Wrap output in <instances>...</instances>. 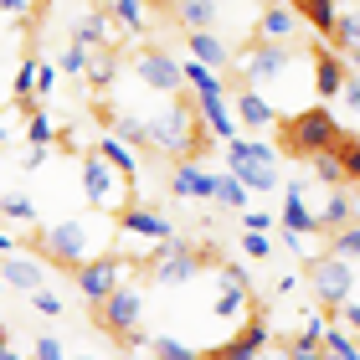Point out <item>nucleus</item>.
<instances>
[{"instance_id": "obj_38", "label": "nucleus", "mask_w": 360, "mask_h": 360, "mask_svg": "<svg viewBox=\"0 0 360 360\" xmlns=\"http://www.w3.org/2000/svg\"><path fill=\"white\" fill-rule=\"evenodd\" d=\"M330 252H335V257H360V221L340 226V232H335V242H330Z\"/></svg>"}, {"instance_id": "obj_33", "label": "nucleus", "mask_w": 360, "mask_h": 360, "mask_svg": "<svg viewBox=\"0 0 360 360\" xmlns=\"http://www.w3.org/2000/svg\"><path fill=\"white\" fill-rule=\"evenodd\" d=\"M26 139H31V144H41V150H52V144H57V124L46 119V113L31 108V113H26Z\"/></svg>"}, {"instance_id": "obj_37", "label": "nucleus", "mask_w": 360, "mask_h": 360, "mask_svg": "<svg viewBox=\"0 0 360 360\" xmlns=\"http://www.w3.org/2000/svg\"><path fill=\"white\" fill-rule=\"evenodd\" d=\"M314 175H319V180H324L330 191H340V186H345V170H340V155H335V150L314 155Z\"/></svg>"}, {"instance_id": "obj_52", "label": "nucleus", "mask_w": 360, "mask_h": 360, "mask_svg": "<svg viewBox=\"0 0 360 360\" xmlns=\"http://www.w3.org/2000/svg\"><path fill=\"white\" fill-rule=\"evenodd\" d=\"M252 360H288V355H273V350H268V345H263V350H257V355H252Z\"/></svg>"}, {"instance_id": "obj_40", "label": "nucleus", "mask_w": 360, "mask_h": 360, "mask_svg": "<svg viewBox=\"0 0 360 360\" xmlns=\"http://www.w3.org/2000/svg\"><path fill=\"white\" fill-rule=\"evenodd\" d=\"M242 257H252V263H268V257H273L268 232H242Z\"/></svg>"}, {"instance_id": "obj_56", "label": "nucleus", "mask_w": 360, "mask_h": 360, "mask_svg": "<svg viewBox=\"0 0 360 360\" xmlns=\"http://www.w3.org/2000/svg\"><path fill=\"white\" fill-rule=\"evenodd\" d=\"M77 360H93V355H77Z\"/></svg>"}, {"instance_id": "obj_22", "label": "nucleus", "mask_w": 360, "mask_h": 360, "mask_svg": "<svg viewBox=\"0 0 360 360\" xmlns=\"http://www.w3.org/2000/svg\"><path fill=\"white\" fill-rule=\"evenodd\" d=\"M108 21H113L108 11H88V15H77L72 41H77V46H88V52H103V46H108Z\"/></svg>"}, {"instance_id": "obj_23", "label": "nucleus", "mask_w": 360, "mask_h": 360, "mask_svg": "<svg viewBox=\"0 0 360 360\" xmlns=\"http://www.w3.org/2000/svg\"><path fill=\"white\" fill-rule=\"evenodd\" d=\"M98 155H103V160H108V165L119 170V175H129V180H139V155L129 150L124 139H113L108 129H103V134H98Z\"/></svg>"}, {"instance_id": "obj_47", "label": "nucleus", "mask_w": 360, "mask_h": 360, "mask_svg": "<svg viewBox=\"0 0 360 360\" xmlns=\"http://www.w3.org/2000/svg\"><path fill=\"white\" fill-rule=\"evenodd\" d=\"M52 88H57V68L52 62H37V98H46Z\"/></svg>"}, {"instance_id": "obj_15", "label": "nucleus", "mask_w": 360, "mask_h": 360, "mask_svg": "<svg viewBox=\"0 0 360 360\" xmlns=\"http://www.w3.org/2000/svg\"><path fill=\"white\" fill-rule=\"evenodd\" d=\"M170 191L186 195V201H211V191H217V175H206L195 160H180L170 170Z\"/></svg>"}, {"instance_id": "obj_12", "label": "nucleus", "mask_w": 360, "mask_h": 360, "mask_svg": "<svg viewBox=\"0 0 360 360\" xmlns=\"http://www.w3.org/2000/svg\"><path fill=\"white\" fill-rule=\"evenodd\" d=\"M119 237H144V242H170L175 237V226L165 211H155V206H139V201H129L119 211Z\"/></svg>"}, {"instance_id": "obj_43", "label": "nucleus", "mask_w": 360, "mask_h": 360, "mask_svg": "<svg viewBox=\"0 0 360 360\" xmlns=\"http://www.w3.org/2000/svg\"><path fill=\"white\" fill-rule=\"evenodd\" d=\"M31 11H37V0H0V15H6V21H15V26H26Z\"/></svg>"}, {"instance_id": "obj_42", "label": "nucleus", "mask_w": 360, "mask_h": 360, "mask_svg": "<svg viewBox=\"0 0 360 360\" xmlns=\"http://www.w3.org/2000/svg\"><path fill=\"white\" fill-rule=\"evenodd\" d=\"M88 57H93L88 46H77V41H68V52H62V72H72V77H77V72H88Z\"/></svg>"}, {"instance_id": "obj_18", "label": "nucleus", "mask_w": 360, "mask_h": 360, "mask_svg": "<svg viewBox=\"0 0 360 360\" xmlns=\"http://www.w3.org/2000/svg\"><path fill=\"white\" fill-rule=\"evenodd\" d=\"M195 113H201V129H206V134L237 139V113H232V103H226V93H217V98H195Z\"/></svg>"}, {"instance_id": "obj_51", "label": "nucleus", "mask_w": 360, "mask_h": 360, "mask_svg": "<svg viewBox=\"0 0 360 360\" xmlns=\"http://www.w3.org/2000/svg\"><path fill=\"white\" fill-rule=\"evenodd\" d=\"M11 252H15V242H11L6 232H0V257H11Z\"/></svg>"}, {"instance_id": "obj_10", "label": "nucleus", "mask_w": 360, "mask_h": 360, "mask_svg": "<svg viewBox=\"0 0 360 360\" xmlns=\"http://www.w3.org/2000/svg\"><path fill=\"white\" fill-rule=\"evenodd\" d=\"M211 314L217 319H248L252 314V288L242 263H221L217 268V299H211Z\"/></svg>"}, {"instance_id": "obj_8", "label": "nucleus", "mask_w": 360, "mask_h": 360, "mask_svg": "<svg viewBox=\"0 0 360 360\" xmlns=\"http://www.w3.org/2000/svg\"><path fill=\"white\" fill-rule=\"evenodd\" d=\"M139 314H144V288L129 283V278L108 293L103 304H98V324H103L113 340H124L129 330H139Z\"/></svg>"}, {"instance_id": "obj_17", "label": "nucleus", "mask_w": 360, "mask_h": 360, "mask_svg": "<svg viewBox=\"0 0 360 360\" xmlns=\"http://www.w3.org/2000/svg\"><path fill=\"white\" fill-rule=\"evenodd\" d=\"M232 113H237V124H248V129H268V124H278V108L268 103L257 88H248L242 83L237 88V98H232Z\"/></svg>"}, {"instance_id": "obj_3", "label": "nucleus", "mask_w": 360, "mask_h": 360, "mask_svg": "<svg viewBox=\"0 0 360 360\" xmlns=\"http://www.w3.org/2000/svg\"><path fill=\"white\" fill-rule=\"evenodd\" d=\"M144 124H150V150L170 155V160H195V155H201V144H206L191 103H165L155 119H144Z\"/></svg>"}, {"instance_id": "obj_30", "label": "nucleus", "mask_w": 360, "mask_h": 360, "mask_svg": "<svg viewBox=\"0 0 360 360\" xmlns=\"http://www.w3.org/2000/svg\"><path fill=\"white\" fill-rule=\"evenodd\" d=\"M248 186H242V180L232 175V170H226V175H217V191H211V201H221L226 211H248Z\"/></svg>"}, {"instance_id": "obj_16", "label": "nucleus", "mask_w": 360, "mask_h": 360, "mask_svg": "<svg viewBox=\"0 0 360 360\" xmlns=\"http://www.w3.org/2000/svg\"><path fill=\"white\" fill-rule=\"evenodd\" d=\"M345 77H350L345 57H340V52H330V46H319V52H314V93H319V98H340Z\"/></svg>"}, {"instance_id": "obj_1", "label": "nucleus", "mask_w": 360, "mask_h": 360, "mask_svg": "<svg viewBox=\"0 0 360 360\" xmlns=\"http://www.w3.org/2000/svg\"><path fill=\"white\" fill-rule=\"evenodd\" d=\"M113 248V232L103 226V211H93V217H68V221H52V226H41V237H37V252L46 257V263H57V268H83L93 263L98 252H108Z\"/></svg>"}, {"instance_id": "obj_25", "label": "nucleus", "mask_w": 360, "mask_h": 360, "mask_svg": "<svg viewBox=\"0 0 360 360\" xmlns=\"http://www.w3.org/2000/svg\"><path fill=\"white\" fill-rule=\"evenodd\" d=\"M217 0H175V21L186 31H211V21H217Z\"/></svg>"}, {"instance_id": "obj_54", "label": "nucleus", "mask_w": 360, "mask_h": 360, "mask_svg": "<svg viewBox=\"0 0 360 360\" xmlns=\"http://www.w3.org/2000/svg\"><path fill=\"white\" fill-rule=\"evenodd\" d=\"M0 350H6V330H0Z\"/></svg>"}, {"instance_id": "obj_53", "label": "nucleus", "mask_w": 360, "mask_h": 360, "mask_svg": "<svg viewBox=\"0 0 360 360\" xmlns=\"http://www.w3.org/2000/svg\"><path fill=\"white\" fill-rule=\"evenodd\" d=\"M0 360H21V350H11V345H6V350H0Z\"/></svg>"}, {"instance_id": "obj_13", "label": "nucleus", "mask_w": 360, "mask_h": 360, "mask_svg": "<svg viewBox=\"0 0 360 360\" xmlns=\"http://www.w3.org/2000/svg\"><path fill=\"white\" fill-rule=\"evenodd\" d=\"M268 340H273V330H268V319H257V314H248V319H242V335H237V340H226L221 350H211L206 360H252L257 350L268 345Z\"/></svg>"}, {"instance_id": "obj_48", "label": "nucleus", "mask_w": 360, "mask_h": 360, "mask_svg": "<svg viewBox=\"0 0 360 360\" xmlns=\"http://www.w3.org/2000/svg\"><path fill=\"white\" fill-rule=\"evenodd\" d=\"M340 98H345V108H350V113H360V72H350V77H345Z\"/></svg>"}, {"instance_id": "obj_9", "label": "nucleus", "mask_w": 360, "mask_h": 360, "mask_svg": "<svg viewBox=\"0 0 360 360\" xmlns=\"http://www.w3.org/2000/svg\"><path fill=\"white\" fill-rule=\"evenodd\" d=\"M124 273H129V257L124 252H98L93 263L77 268V293H83L88 304H103L108 293L124 283Z\"/></svg>"}, {"instance_id": "obj_2", "label": "nucleus", "mask_w": 360, "mask_h": 360, "mask_svg": "<svg viewBox=\"0 0 360 360\" xmlns=\"http://www.w3.org/2000/svg\"><path fill=\"white\" fill-rule=\"evenodd\" d=\"M283 124V150L293 160H304V155H324V150H335L340 139H345V129H340V119L324 103L314 108H293L288 119H278Z\"/></svg>"}, {"instance_id": "obj_49", "label": "nucleus", "mask_w": 360, "mask_h": 360, "mask_svg": "<svg viewBox=\"0 0 360 360\" xmlns=\"http://www.w3.org/2000/svg\"><path fill=\"white\" fill-rule=\"evenodd\" d=\"M288 360H324V350H309V345H288Z\"/></svg>"}, {"instance_id": "obj_6", "label": "nucleus", "mask_w": 360, "mask_h": 360, "mask_svg": "<svg viewBox=\"0 0 360 360\" xmlns=\"http://www.w3.org/2000/svg\"><path fill=\"white\" fill-rule=\"evenodd\" d=\"M309 288H314V304H324V309L335 314V309L350 299V288H355L350 257H335V252L309 257Z\"/></svg>"}, {"instance_id": "obj_24", "label": "nucleus", "mask_w": 360, "mask_h": 360, "mask_svg": "<svg viewBox=\"0 0 360 360\" xmlns=\"http://www.w3.org/2000/svg\"><path fill=\"white\" fill-rule=\"evenodd\" d=\"M355 221V201H350V195L345 191H330V201H324L319 206V232H340V226H350Z\"/></svg>"}, {"instance_id": "obj_21", "label": "nucleus", "mask_w": 360, "mask_h": 360, "mask_svg": "<svg viewBox=\"0 0 360 360\" xmlns=\"http://www.w3.org/2000/svg\"><path fill=\"white\" fill-rule=\"evenodd\" d=\"M186 46H191V57H195V62H206L211 72H226V68H232V52L221 46L217 31H191Z\"/></svg>"}, {"instance_id": "obj_55", "label": "nucleus", "mask_w": 360, "mask_h": 360, "mask_svg": "<svg viewBox=\"0 0 360 360\" xmlns=\"http://www.w3.org/2000/svg\"><path fill=\"white\" fill-rule=\"evenodd\" d=\"M0 293H6V278H0Z\"/></svg>"}, {"instance_id": "obj_50", "label": "nucleus", "mask_w": 360, "mask_h": 360, "mask_svg": "<svg viewBox=\"0 0 360 360\" xmlns=\"http://www.w3.org/2000/svg\"><path fill=\"white\" fill-rule=\"evenodd\" d=\"M11 144V119H0V150Z\"/></svg>"}, {"instance_id": "obj_36", "label": "nucleus", "mask_w": 360, "mask_h": 360, "mask_svg": "<svg viewBox=\"0 0 360 360\" xmlns=\"http://www.w3.org/2000/svg\"><path fill=\"white\" fill-rule=\"evenodd\" d=\"M113 68H119V62L108 57V46H103V52H93V57H88V83H93L98 93H103V88L113 83Z\"/></svg>"}, {"instance_id": "obj_29", "label": "nucleus", "mask_w": 360, "mask_h": 360, "mask_svg": "<svg viewBox=\"0 0 360 360\" xmlns=\"http://www.w3.org/2000/svg\"><path fill=\"white\" fill-rule=\"evenodd\" d=\"M108 134L124 139L129 150H144V144H150V124L134 119V113H119V119H108Z\"/></svg>"}, {"instance_id": "obj_14", "label": "nucleus", "mask_w": 360, "mask_h": 360, "mask_svg": "<svg viewBox=\"0 0 360 360\" xmlns=\"http://www.w3.org/2000/svg\"><path fill=\"white\" fill-rule=\"evenodd\" d=\"M299 26H304V15L283 6V0H268L263 15H257V41H293L299 37Z\"/></svg>"}, {"instance_id": "obj_4", "label": "nucleus", "mask_w": 360, "mask_h": 360, "mask_svg": "<svg viewBox=\"0 0 360 360\" xmlns=\"http://www.w3.org/2000/svg\"><path fill=\"white\" fill-rule=\"evenodd\" d=\"M77 180H83L88 206H93V211H103V217H119V211H124L129 201H134V180L119 175V170H113L98 150L83 160V165H77Z\"/></svg>"}, {"instance_id": "obj_44", "label": "nucleus", "mask_w": 360, "mask_h": 360, "mask_svg": "<svg viewBox=\"0 0 360 360\" xmlns=\"http://www.w3.org/2000/svg\"><path fill=\"white\" fill-rule=\"evenodd\" d=\"M273 211H242V232H273Z\"/></svg>"}, {"instance_id": "obj_32", "label": "nucleus", "mask_w": 360, "mask_h": 360, "mask_svg": "<svg viewBox=\"0 0 360 360\" xmlns=\"http://www.w3.org/2000/svg\"><path fill=\"white\" fill-rule=\"evenodd\" d=\"M335 41H340V52H360V6H355V11H340Z\"/></svg>"}, {"instance_id": "obj_46", "label": "nucleus", "mask_w": 360, "mask_h": 360, "mask_svg": "<svg viewBox=\"0 0 360 360\" xmlns=\"http://www.w3.org/2000/svg\"><path fill=\"white\" fill-rule=\"evenodd\" d=\"M335 314H340V324H345V330L360 340V304H355V299H345V304L335 309Z\"/></svg>"}, {"instance_id": "obj_26", "label": "nucleus", "mask_w": 360, "mask_h": 360, "mask_svg": "<svg viewBox=\"0 0 360 360\" xmlns=\"http://www.w3.org/2000/svg\"><path fill=\"white\" fill-rule=\"evenodd\" d=\"M180 77L195 88V98H217V93H226V88H221V72H211L206 62H195V57L180 62Z\"/></svg>"}, {"instance_id": "obj_31", "label": "nucleus", "mask_w": 360, "mask_h": 360, "mask_svg": "<svg viewBox=\"0 0 360 360\" xmlns=\"http://www.w3.org/2000/svg\"><path fill=\"white\" fill-rule=\"evenodd\" d=\"M108 15L119 21L124 31H144V21H150V11H144V0H113Z\"/></svg>"}, {"instance_id": "obj_20", "label": "nucleus", "mask_w": 360, "mask_h": 360, "mask_svg": "<svg viewBox=\"0 0 360 360\" xmlns=\"http://www.w3.org/2000/svg\"><path fill=\"white\" fill-rule=\"evenodd\" d=\"M0 278H6V288H21V293H31V288H41V263L37 257H26V252H11V257H0Z\"/></svg>"}, {"instance_id": "obj_19", "label": "nucleus", "mask_w": 360, "mask_h": 360, "mask_svg": "<svg viewBox=\"0 0 360 360\" xmlns=\"http://www.w3.org/2000/svg\"><path fill=\"white\" fill-rule=\"evenodd\" d=\"M226 170H232L248 191H278V186H283L278 165H268V160H242V155H226Z\"/></svg>"}, {"instance_id": "obj_45", "label": "nucleus", "mask_w": 360, "mask_h": 360, "mask_svg": "<svg viewBox=\"0 0 360 360\" xmlns=\"http://www.w3.org/2000/svg\"><path fill=\"white\" fill-rule=\"evenodd\" d=\"M31 360H68V350L57 345V335H41L37 350H31Z\"/></svg>"}, {"instance_id": "obj_5", "label": "nucleus", "mask_w": 360, "mask_h": 360, "mask_svg": "<svg viewBox=\"0 0 360 360\" xmlns=\"http://www.w3.org/2000/svg\"><path fill=\"white\" fill-rule=\"evenodd\" d=\"M206 268V252L201 248H191V242H155L150 248V278L160 288H175V283H191L195 273Z\"/></svg>"}, {"instance_id": "obj_11", "label": "nucleus", "mask_w": 360, "mask_h": 360, "mask_svg": "<svg viewBox=\"0 0 360 360\" xmlns=\"http://www.w3.org/2000/svg\"><path fill=\"white\" fill-rule=\"evenodd\" d=\"M129 68H134V77L144 88H155V93H175L180 83H186V77H180V62L170 57V52H160V46H144V52H134V62H129Z\"/></svg>"}, {"instance_id": "obj_27", "label": "nucleus", "mask_w": 360, "mask_h": 360, "mask_svg": "<svg viewBox=\"0 0 360 360\" xmlns=\"http://www.w3.org/2000/svg\"><path fill=\"white\" fill-rule=\"evenodd\" d=\"M293 11H299L314 31L335 37V21H340V6H335V0H293Z\"/></svg>"}, {"instance_id": "obj_39", "label": "nucleus", "mask_w": 360, "mask_h": 360, "mask_svg": "<svg viewBox=\"0 0 360 360\" xmlns=\"http://www.w3.org/2000/svg\"><path fill=\"white\" fill-rule=\"evenodd\" d=\"M335 155H340V170H345V180H360V139H340Z\"/></svg>"}, {"instance_id": "obj_35", "label": "nucleus", "mask_w": 360, "mask_h": 360, "mask_svg": "<svg viewBox=\"0 0 360 360\" xmlns=\"http://www.w3.org/2000/svg\"><path fill=\"white\" fill-rule=\"evenodd\" d=\"M155 360H206L201 350H191V345H180V340L175 335H155Z\"/></svg>"}, {"instance_id": "obj_34", "label": "nucleus", "mask_w": 360, "mask_h": 360, "mask_svg": "<svg viewBox=\"0 0 360 360\" xmlns=\"http://www.w3.org/2000/svg\"><path fill=\"white\" fill-rule=\"evenodd\" d=\"M0 211H6L11 221H37V201H31L26 191H6L0 195Z\"/></svg>"}, {"instance_id": "obj_28", "label": "nucleus", "mask_w": 360, "mask_h": 360, "mask_svg": "<svg viewBox=\"0 0 360 360\" xmlns=\"http://www.w3.org/2000/svg\"><path fill=\"white\" fill-rule=\"evenodd\" d=\"M319 350H324V355H335V360H360V340L345 330V324H324Z\"/></svg>"}, {"instance_id": "obj_41", "label": "nucleus", "mask_w": 360, "mask_h": 360, "mask_svg": "<svg viewBox=\"0 0 360 360\" xmlns=\"http://www.w3.org/2000/svg\"><path fill=\"white\" fill-rule=\"evenodd\" d=\"M31 309L46 314V319H62V299H57L52 288H31Z\"/></svg>"}, {"instance_id": "obj_7", "label": "nucleus", "mask_w": 360, "mask_h": 360, "mask_svg": "<svg viewBox=\"0 0 360 360\" xmlns=\"http://www.w3.org/2000/svg\"><path fill=\"white\" fill-rule=\"evenodd\" d=\"M293 68V46L288 41H252V46H242L237 52V72H242V83H273V77H283Z\"/></svg>"}]
</instances>
